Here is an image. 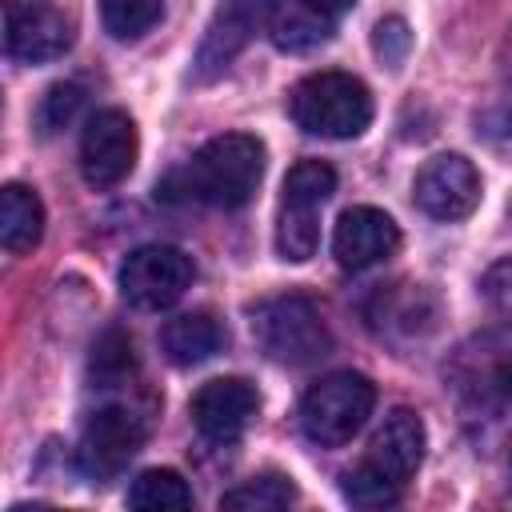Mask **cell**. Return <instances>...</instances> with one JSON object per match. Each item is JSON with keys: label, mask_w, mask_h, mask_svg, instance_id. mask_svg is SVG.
Segmentation results:
<instances>
[{"label": "cell", "mask_w": 512, "mask_h": 512, "mask_svg": "<svg viewBox=\"0 0 512 512\" xmlns=\"http://www.w3.org/2000/svg\"><path fill=\"white\" fill-rule=\"evenodd\" d=\"M224 344H228V332L212 312H184L160 328V348L180 368L212 360L216 352H224Z\"/></svg>", "instance_id": "16"}, {"label": "cell", "mask_w": 512, "mask_h": 512, "mask_svg": "<svg viewBox=\"0 0 512 512\" xmlns=\"http://www.w3.org/2000/svg\"><path fill=\"white\" fill-rule=\"evenodd\" d=\"M272 12H276V0H224L196 48V76L200 80L220 76L236 60V52L252 40V32L264 20H272Z\"/></svg>", "instance_id": "12"}, {"label": "cell", "mask_w": 512, "mask_h": 512, "mask_svg": "<svg viewBox=\"0 0 512 512\" xmlns=\"http://www.w3.org/2000/svg\"><path fill=\"white\" fill-rule=\"evenodd\" d=\"M72 44V20L52 0H4V52L20 64H48Z\"/></svg>", "instance_id": "10"}, {"label": "cell", "mask_w": 512, "mask_h": 512, "mask_svg": "<svg viewBox=\"0 0 512 512\" xmlns=\"http://www.w3.org/2000/svg\"><path fill=\"white\" fill-rule=\"evenodd\" d=\"M264 176V144L248 132H224L212 136L176 176H168L164 192H180L184 200L208 204V208H244Z\"/></svg>", "instance_id": "1"}, {"label": "cell", "mask_w": 512, "mask_h": 512, "mask_svg": "<svg viewBox=\"0 0 512 512\" xmlns=\"http://www.w3.org/2000/svg\"><path fill=\"white\" fill-rule=\"evenodd\" d=\"M372 48H376V56H380L388 68H400V64L408 60V52H412V32H408V24H404L400 16H384V20L376 24V32H372Z\"/></svg>", "instance_id": "26"}, {"label": "cell", "mask_w": 512, "mask_h": 512, "mask_svg": "<svg viewBox=\"0 0 512 512\" xmlns=\"http://www.w3.org/2000/svg\"><path fill=\"white\" fill-rule=\"evenodd\" d=\"M140 156V136L128 112L120 108H100L88 116L84 136H80V172L92 188H112L120 184Z\"/></svg>", "instance_id": "9"}, {"label": "cell", "mask_w": 512, "mask_h": 512, "mask_svg": "<svg viewBox=\"0 0 512 512\" xmlns=\"http://www.w3.org/2000/svg\"><path fill=\"white\" fill-rule=\"evenodd\" d=\"M296 500V484L280 472H264V476H252L244 480L240 488L224 492L220 508H232V512H276V508H288Z\"/></svg>", "instance_id": "20"}, {"label": "cell", "mask_w": 512, "mask_h": 512, "mask_svg": "<svg viewBox=\"0 0 512 512\" xmlns=\"http://www.w3.org/2000/svg\"><path fill=\"white\" fill-rule=\"evenodd\" d=\"M372 404H376V384L364 372H328L304 392L300 428L312 444L336 448L364 428V420L372 416Z\"/></svg>", "instance_id": "6"}, {"label": "cell", "mask_w": 512, "mask_h": 512, "mask_svg": "<svg viewBox=\"0 0 512 512\" xmlns=\"http://www.w3.org/2000/svg\"><path fill=\"white\" fill-rule=\"evenodd\" d=\"M192 280H196L192 256L172 244H144L128 252V260L120 264V292L132 308L144 312L172 308L192 288Z\"/></svg>", "instance_id": "7"}, {"label": "cell", "mask_w": 512, "mask_h": 512, "mask_svg": "<svg viewBox=\"0 0 512 512\" xmlns=\"http://www.w3.org/2000/svg\"><path fill=\"white\" fill-rule=\"evenodd\" d=\"M400 248V228L388 212L372 208V204H356L344 208L332 232V256L340 268L348 272H364L380 260H388Z\"/></svg>", "instance_id": "14"}, {"label": "cell", "mask_w": 512, "mask_h": 512, "mask_svg": "<svg viewBox=\"0 0 512 512\" xmlns=\"http://www.w3.org/2000/svg\"><path fill=\"white\" fill-rule=\"evenodd\" d=\"M296 8H304L308 16H316V20H324V24H336L356 0H292Z\"/></svg>", "instance_id": "28"}, {"label": "cell", "mask_w": 512, "mask_h": 512, "mask_svg": "<svg viewBox=\"0 0 512 512\" xmlns=\"http://www.w3.org/2000/svg\"><path fill=\"white\" fill-rule=\"evenodd\" d=\"M288 112H292L296 128H304L308 136L352 140L372 124V92L360 76L328 68V72L304 76L292 88Z\"/></svg>", "instance_id": "3"}, {"label": "cell", "mask_w": 512, "mask_h": 512, "mask_svg": "<svg viewBox=\"0 0 512 512\" xmlns=\"http://www.w3.org/2000/svg\"><path fill=\"white\" fill-rule=\"evenodd\" d=\"M444 380L464 408L492 412V416L508 412L512 408V328H488L468 336L452 352Z\"/></svg>", "instance_id": "5"}, {"label": "cell", "mask_w": 512, "mask_h": 512, "mask_svg": "<svg viewBox=\"0 0 512 512\" xmlns=\"http://www.w3.org/2000/svg\"><path fill=\"white\" fill-rule=\"evenodd\" d=\"M132 368H136L132 340H128L120 328H108V332L92 344V380H100V384L108 388V384H120L124 376H132Z\"/></svg>", "instance_id": "24"}, {"label": "cell", "mask_w": 512, "mask_h": 512, "mask_svg": "<svg viewBox=\"0 0 512 512\" xmlns=\"http://www.w3.org/2000/svg\"><path fill=\"white\" fill-rule=\"evenodd\" d=\"M44 236V204L24 184H4L0 192V244L4 252H32Z\"/></svg>", "instance_id": "17"}, {"label": "cell", "mask_w": 512, "mask_h": 512, "mask_svg": "<svg viewBox=\"0 0 512 512\" xmlns=\"http://www.w3.org/2000/svg\"><path fill=\"white\" fill-rule=\"evenodd\" d=\"M140 444H144V420L128 404H104L88 416L80 432V444H76L80 472L96 484H108L128 468Z\"/></svg>", "instance_id": "8"}, {"label": "cell", "mask_w": 512, "mask_h": 512, "mask_svg": "<svg viewBox=\"0 0 512 512\" xmlns=\"http://www.w3.org/2000/svg\"><path fill=\"white\" fill-rule=\"evenodd\" d=\"M412 200L432 220H464L480 204V172L472 168V160L456 152L432 156L420 164L412 180Z\"/></svg>", "instance_id": "11"}, {"label": "cell", "mask_w": 512, "mask_h": 512, "mask_svg": "<svg viewBox=\"0 0 512 512\" xmlns=\"http://www.w3.org/2000/svg\"><path fill=\"white\" fill-rule=\"evenodd\" d=\"M164 16V0H100V20L112 40H136L156 28Z\"/></svg>", "instance_id": "23"}, {"label": "cell", "mask_w": 512, "mask_h": 512, "mask_svg": "<svg viewBox=\"0 0 512 512\" xmlns=\"http://www.w3.org/2000/svg\"><path fill=\"white\" fill-rule=\"evenodd\" d=\"M268 24H272V44L284 52H308V48L332 40V32H336V24H324L296 4H284L280 12H272Z\"/></svg>", "instance_id": "22"}, {"label": "cell", "mask_w": 512, "mask_h": 512, "mask_svg": "<svg viewBox=\"0 0 512 512\" xmlns=\"http://www.w3.org/2000/svg\"><path fill=\"white\" fill-rule=\"evenodd\" d=\"M80 108H84V88H80V84H72V80L52 84V88L40 96V104H36V128H40L44 136H52V132L68 128Z\"/></svg>", "instance_id": "25"}, {"label": "cell", "mask_w": 512, "mask_h": 512, "mask_svg": "<svg viewBox=\"0 0 512 512\" xmlns=\"http://www.w3.org/2000/svg\"><path fill=\"white\" fill-rule=\"evenodd\" d=\"M128 504L136 512H176V508H192V488L172 468H148L132 480Z\"/></svg>", "instance_id": "18"}, {"label": "cell", "mask_w": 512, "mask_h": 512, "mask_svg": "<svg viewBox=\"0 0 512 512\" xmlns=\"http://www.w3.org/2000/svg\"><path fill=\"white\" fill-rule=\"evenodd\" d=\"M248 324H252L260 352L276 364L300 368V364L328 356V348H332V332H328L320 308L304 292H280V296L256 300L248 308Z\"/></svg>", "instance_id": "4"}, {"label": "cell", "mask_w": 512, "mask_h": 512, "mask_svg": "<svg viewBox=\"0 0 512 512\" xmlns=\"http://www.w3.org/2000/svg\"><path fill=\"white\" fill-rule=\"evenodd\" d=\"M260 408V396L248 380L240 376H216L208 384L196 388L192 396V424L200 428L204 440L212 444H232L244 436V428L252 424Z\"/></svg>", "instance_id": "13"}, {"label": "cell", "mask_w": 512, "mask_h": 512, "mask_svg": "<svg viewBox=\"0 0 512 512\" xmlns=\"http://www.w3.org/2000/svg\"><path fill=\"white\" fill-rule=\"evenodd\" d=\"M320 244V208H300V204H280V224H276V248L284 260L304 264L316 256Z\"/></svg>", "instance_id": "19"}, {"label": "cell", "mask_w": 512, "mask_h": 512, "mask_svg": "<svg viewBox=\"0 0 512 512\" xmlns=\"http://www.w3.org/2000/svg\"><path fill=\"white\" fill-rule=\"evenodd\" d=\"M336 192V168L324 160H296L284 176V196L280 204H300V208H324L328 196Z\"/></svg>", "instance_id": "21"}, {"label": "cell", "mask_w": 512, "mask_h": 512, "mask_svg": "<svg viewBox=\"0 0 512 512\" xmlns=\"http://www.w3.org/2000/svg\"><path fill=\"white\" fill-rule=\"evenodd\" d=\"M364 316L372 332L388 340H412L436 328V300L424 284H380Z\"/></svg>", "instance_id": "15"}, {"label": "cell", "mask_w": 512, "mask_h": 512, "mask_svg": "<svg viewBox=\"0 0 512 512\" xmlns=\"http://www.w3.org/2000/svg\"><path fill=\"white\" fill-rule=\"evenodd\" d=\"M428 448L424 420L412 408H396L376 428L364 460L344 472V500L356 508H388L400 500L404 484L416 476Z\"/></svg>", "instance_id": "2"}, {"label": "cell", "mask_w": 512, "mask_h": 512, "mask_svg": "<svg viewBox=\"0 0 512 512\" xmlns=\"http://www.w3.org/2000/svg\"><path fill=\"white\" fill-rule=\"evenodd\" d=\"M480 292H484V300H488L500 316H508V320H512V256L496 260V264L484 272Z\"/></svg>", "instance_id": "27"}]
</instances>
